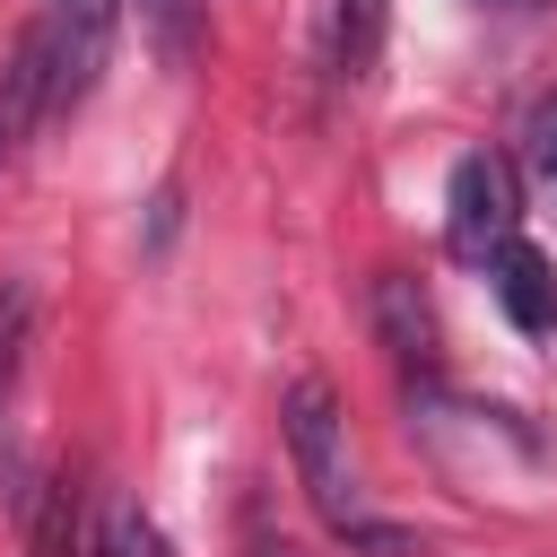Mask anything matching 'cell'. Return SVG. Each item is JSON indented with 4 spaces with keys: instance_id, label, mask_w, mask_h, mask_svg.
<instances>
[{
    "instance_id": "6da1fadb",
    "label": "cell",
    "mask_w": 557,
    "mask_h": 557,
    "mask_svg": "<svg viewBox=\"0 0 557 557\" xmlns=\"http://www.w3.org/2000/svg\"><path fill=\"white\" fill-rule=\"evenodd\" d=\"M287 461H296V487L313 496V513L331 531L366 522L357 513V461H348V418H339V392L322 374L287 383Z\"/></svg>"
},
{
    "instance_id": "7a4b0ae2",
    "label": "cell",
    "mask_w": 557,
    "mask_h": 557,
    "mask_svg": "<svg viewBox=\"0 0 557 557\" xmlns=\"http://www.w3.org/2000/svg\"><path fill=\"white\" fill-rule=\"evenodd\" d=\"M113 26H122V0H44L35 9L44 61H52V122L96 96V78L113 61Z\"/></svg>"
},
{
    "instance_id": "3957f363",
    "label": "cell",
    "mask_w": 557,
    "mask_h": 557,
    "mask_svg": "<svg viewBox=\"0 0 557 557\" xmlns=\"http://www.w3.org/2000/svg\"><path fill=\"white\" fill-rule=\"evenodd\" d=\"M444 244L453 261H496V244H513V165L496 148H470L444 183Z\"/></svg>"
},
{
    "instance_id": "277c9868",
    "label": "cell",
    "mask_w": 557,
    "mask_h": 557,
    "mask_svg": "<svg viewBox=\"0 0 557 557\" xmlns=\"http://www.w3.org/2000/svg\"><path fill=\"white\" fill-rule=\"evenodd\" d=\"M487 278H496V305H505V322L522 331V339H548L557 331V261L540 252V244H496V261H487Z\"/></svg>"
},
{
    "instance_id": "5b68a950",
    "label": "cell",
    "mask_w": 557,
    "mask_h": 557,
    "mask_svg": "<svg viewBox=\"0 0 557 557\" xmlns=\"http://www.w3.org/2000/svg\"><path fill=\"white\" fill-rule=\"evenodd\" d=\"M374 339L400 357V366H426L435 357V305L409 270H374Z\"/></svg>"
},
{
    "instance_id": "8992f818",
    "label": "cell",
    "mask_w": 557,
    "mask_h": 557,
    "mask_svg": "<svg viewBox=\"0 0 557 557\" xmlns=\"http://www.w3.org/2000/svg\"><path fill=\"white\" fill-rule=\"evenodd\" d=\"M383 17H392V0H322V52H331V78L339 87H366L374 78Z\"/></svg>"
},
{
    "instance_id": "52a82bcc",
    "label": "cell",
    "mask_w": 557,
    "mask_h": 557,
    "mask_svg": "<svg viewBox=\"0 0 557 557\" xmlns=\"http://www.w3.org/2000/svg\"><path fill=\"white\" fill-rule=\"evenodd\" d=\"M35 122H52V61H44V35L26 26L9 70H0V148H17Z\"/></svg>"
},
{
    "instance_id": "ba28073f",
    "label": "cell",
    "mask_w": 557,
    "mask_h": 557,
    "mask_svg": "<svg viewBox=\"0 0 557 557\" xmlns=\"http://www.w3.org/2000/svg\"><path fill=\"white\" fill-rule=\"evenodd\" d=\"M35 505H44V522H35V557H70V531H78V479L52 470V479L35 487Z\"/></svg>"
},
{
    "instance_id": "9c48e42d",
    "label": "cell",
    "mask_w": 557,
    "mask_h": 557,
    "mask_svg": "<svg viewBox=\"0 0 557 557\" xmlns=\"http://www.w3.org/2000/svg\"><path fill=\"white\" fill-rule=\"evenodd\" d=\"M131 9H139V26H148L157 61H191V35H200V0H131Z\"/></svg>"
},
{
    "instance_id": "30bf717a",
    "label": "cell",
    "mask_w": 557,
    "mask_h": 557,
    "mask_svg": "<svg viewBox=\"0 0 557 557\" xmlns=\"http://www.w3.org/2000/svg\"><path fill=\"white\" fill-rule=\"evenodd\" d=\"M26 322H35V296L17 278H0V409H9V383H17V357H26Z\"/></svg>"
},
{
    "instance_id": "8fae6325",
    "label": "cell",
    "mask_w": 557,
    "mask_h": 557,
    "mask_svg": "<svg viewBox=\"0 0 557 557\" xmlns=\"http://www.w3.org/2000/svg\"><path fill=\"white\" fill-rule=\"evenodd\" d=\"M96 557H174V548H165V531H157L139 505H113V522H104Z\"/></svg>"
},
{
    "instance_id": "7c38bea8",
    "label": "cell",
    "mask_w": 557,
    "mask_h": 557,
    "mask_svg": "<svg viewBox=\"0 0 557 557\" xmlns=\"http://www.w3.org/2000/svg\"><path fill=\"white\" fill-rule=\"evenodd\" d=\"M348 548H357V557H418V540L392 531V522H348Z\"/></svg>"
},
{
    "instance_id": "4fadbf2b",
    "label": "cell",
    "mask_w": 557,
    "mask_h": 557,
    "mask_svg": "<svg viewBox=\"0 0 557 557\" xmlns=\"http://www.w3.org/2000/svg\"><path fill=\"white\" fill-rule=\"evenodd\" d=\"M531 174H540V191L557 200V104L531 122Z\"/></svg>"
}]
</instances>
